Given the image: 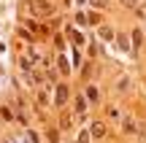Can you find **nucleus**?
Masks as SVG:
<instances>
[{
	"label": "nucleus",
	"instance_id": "1",
	"mask_svg": "<svg viewBox=\"0 0 146 143\" xmlns=\"http://www.w3.org/2000/svg\"><path fill=\"white\" fill-rule=\"evenodd\" d=\"M54 103H57V105H65V103H68V86L65 84H60L57 89H54Z\"/></svg>",
	"mask_w": 146,
	"mask_h": 143
},
{
	"label": "nucleus",
	"instance_id": "2",
	"mask_svg": "<svg viewBox=\"0 0 146 143\" xmlns=\"http://www.w3.org/2000/svg\"><path fill=\"white\" fill-rule=\"evenodd\" d=\"M33 8H35L38 14H43V16H49V14H52V11H54L52 5L46 3V0H33Z\"/></svg>",
	"mask_w": 146,
	"mask_h": 143
},
{
	"label": "nucleus",
	"instance_id": "3",
	"mask_svg": "<svg viewBox=\"0 0 146 143\" xmlns=\"http://www.w3.org/2000/svg\"><path fill=\"white\" fill-rule=\"evenodd\" d=\"M73 108H76V116L84 119V113H87V97L78 95V97H76V105H73Z\"/></svg>",
	"mask_w": 146,
	"mask_h": 143
},
{
	"label": "nucleus",
	"instance_id": "4",
	"mask_svg": "<svg viewBox=\"0 0 146 143\" xmlns=\"http://www.w3.org/2000/svg\"><path fill=\"white\" fill-rule=\"evenodd\" d=\"M89 135H92V138H103V135H106V124L103 122H95L92 130H89Z\"/></svg>",
	"mask_w": 146,
	"mask_h": 143
},
{
	"label": "nucleus",
	"instance_id": "5",
	"mask_svg": "<svg viewBox=\"0 0 146 143\" xmlns=\"http://www.w3.org/2000/svg\"><path fill=\"white\" fill-rule=\"evenodd\" d=\"M141 43H143V32L141 30H133V51H138Z\"/></svg>",
	"mask_w": 146,
	"mask_h": 143
},
{
	"label": "nucleus",
	"instance_id": "6",
	"mask_svg": "<svg viewBox=\"0 0 146 143\" xmlns=\"http://www.w3.org/2000/svg\"><path fill=\"white\" fill-rule=\"evenodd\" d=\"M116 43H119L122 51H130V41H127V35H122V32H119V35H116Z\"/></svg>",
	"mask_w": 146,
	"mask_h": 143
},
{
	"label": "nucleus",
	"instance_id": "7",
	"mask_svg": "<svg viewBox=\"0 0 146 143\" xmlns=\"http://www.w3.org/2000/svg\"><path fill=\"white\" fill-rule=\"evenodd\" d=\"M100 38H103V41H111V38H116V35H114L111 27H100Z\"/></svg>",
	"mask_w": 146,
	"mask_h": 143
},
{
	"label": "nucleus",
	"instance_id": "8",
	"mask_svg": "<svg viewBox=\"0 0 146 143\" xmlns=\"http://www.w3.org/2000/svg\"><path fill=\"white\" fill-rule=\"evenodd\" d=\"M122 127H125V132H135V130H138V127H135V122H133L130 116H127L125 122H122Z\"/></svg>",
	"mask_w": 146,
	"mask_h": 143
},
{
	"label": "nucleus",
	"instance_id": "9",
	"mask_svg": "<svg viewBox=\"0 0 146 143\" xmlns=\"http://www.w3.org/2000/svg\"><path fill=\"white\" fill-rule=\"evenodd\" d=\"M57 68L62 70V73H70V65H68V59H65V57H60V59H57Z\"/></svg>",
	"mask_w": 146,
	"mask_h": 143
},
{
	"label": "nucleus",
	"instance_id": "10",
	"mask_svg": "<svg viewBox=\"0 0 146 143\" xmlns=\"http://www.w3.org/2000/svg\"><path fill=\"white\" fill-rule=\"evenodd\" d=\"M76 24H78V27L87 24V14H84V11H78V14H76Z\"/></svg>",
	"mask_w": 146,
	"mask_h": 143
},
{
	"label": "nucleus",
	"instance_id": "11",
	"mask_svg": "<svg viewBox=\"0 0 146 143\" xmlns=\"http://www.w3.org/2000/svg\"><path fill=\"white\" fill-rule=\"evenodd\" d=\"M89 138H92V135H89L87 130H81V132H78V138H76V140H78V143H89Z\"/></svg>",
	"mask_w": 146,
	"mask_h": 143
},
{
	"label": "nucleus",
	"instance_id": "12",
	"mask_svg": "<svg viewBox=\"0 0 146 143\" xmlns=\"http://www.w3.org/2000/svg\"><path fill=\"white\" fill-rule=\"evenodd\" d=\"M87 100H98V89H95V86H89V89H87Z\"/></svg>",
	"mask_w": 146,
	"mask_h": 143
},
{
	"label": "nucleus",
	"instance_id": "13",
	"mask_svg": "<svg viewBox=\"0 0 146 143\" xmlns=\"http://www.w3.org/2000/svg\"><path fill=\"white\" fill-rule=\"evenodd\" d=\"M127 86H130V78H119V84H116V89H119V92H125Z\"/></svg>",
	"mask_w": 146,
	"mask_h": 143
},
{
	"label": "nucleus",
	"instance_id": "14",
	"mask_svg": "<svg viewBox=\"0 0 146 143\" xmlns=\"http://www.w3.org/2000/svg\"><path fill=\"white\" fill-rule=\"evenodd\" d=\"M87 22L89 24H100V14H87Z\"/></svg>",
	"mask_w": 146,
	"mask_h": 143
},
{
	"label": "nucleus",
	"instance_id": "15",
	"mask_svg": "<svg viewBox=\"0 0 146 143\" xmlns=\"http://www.w3.org/2000/svg\"><path fill=\"white\" fill-rule=\"evenodd\" d=\"M122 5H125V8H133V11H135V8H138V0H122Z\"/></svg>",
	"mask_w": 146,
	"mask_h": 143
},
{
	"label": "nucleus",
	"instance_id": "16",
	"mask_svg": "<svg viewBox=\"0 0 146 143\" xmlns=\"http://www.w3.org/2000/svg\"><path fill=\"white\" fill-rule=\"evenodd\" d=\"M70 38H73V43H78V46L84 43V35H81V32H70Z\"/></svg>",
	"mask_w": 146,
	"mask_h": 143
},
{
	"label": "nucleus",
	"instance_id": "17",
	"mask_svg": "<svg viewBox=\"0 0 146 143\" xmlns=\"http://www.w3.org/2000/svg\"><path fill=\"white\" fill-rule=\"evenodd\" d=\"M89 3H92L95 8H103V5H106V0H89Z\"/></svg>",
	"mask_w": 146,
	"mask_h": 143
},
{
	"label": "nucleus",
	"instance_id": "18",
	"mask_svg": "<svg viewBox=\"0 0 146 143\" xmlns=\"http://www.w3.org/2000/svg\"><path fill=\"white\" fill-rule=\"evenodd\" d=\"M76 3H78V5H84V3H87V0H76Z\"/></svg>",
	"mask_w": 146,
	"mask_h": 143
}]
</instances>
